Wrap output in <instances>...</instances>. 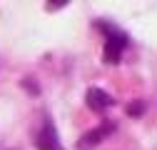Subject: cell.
<instances>
[{"label":"cell","instance_id":"6da1fadb","mask_svg":"<svg viewBox=\"0 0 157 150\" xmlns=\"http://www.w3.org/2000/svg\"><path fill=\"white\" fill-rule=\"evenodd\" d=\"M100 28L107 33V38H105V60H107L110 65H115L117 60H120L122 50L127 48V35L120 33V30H115V28L107 25V23H100Z\"/></svg>","mask_w":157,"mask_h":150},{"label":"cell","instance_id":"7a4b0ae2","mask_svg":"<svg viewBox=\"0 0 157 150\" xmlns=\"http://www.w3.org/2000/svg\"><path fill=\"white\" fill-rule=\"evenodd\" d=\"M35 148L37 150H63V143H60V138H57V130H55V125L50 120L43 123L40 133H37V138H35Z\"/></svg>","mask_w":157,"mask_h":150},{"label":"cell","instance_id":"3957f363","mask_svg":"<svg viewBox=\"0 0 157 150\" xmlns=\"http://www.w3.org/2000/svg\"><path fill=\"white\" fill-rule=\"evenodd\" d=\"M110 133H115V123L97 125L95 130H90V133H85V135L80 138V143H77V150H92L95 145H100Z\"/></svg>","mask_w":157,"mask_h":150},{"label":"cell","instance_id":"277c9868","mask_svg":"<svg viewBox=\"0 0 157 150\" xmlns=\"http://www.w3.org/2000/svg\"><path fill=\"white\" fill-rule=\"evenodd\" d=\"M112 105H115V100L110 98V93H105V90H100V88H90V90H87V108H90V110L102 112V110H107V108H112Z\"/></svg>","mask_w":157,"mask_h":150},{"label":"cell","instance_id":"5b68a950","mask_svg":"<svg viewBox=\"0 0 157 150\" xmlns=\"http://www.w3.org/2000/svg\"><path fill=\"white\" fill-rule=\"evenodd\" d=\"M127 110H130V115H137V112H142V103H135V105H130Z\"/></svg>","mask_w":157,"mask_h":150}]
</instances>
